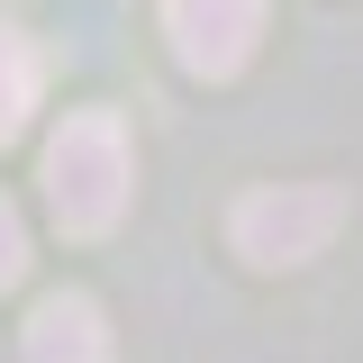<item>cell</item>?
Returning <instances> with one entry per match:
<instances>
[{
    "mask_svg": "<svg viewBox=\"0 0 363 363\" xmlns=\"http://www.w3.org/2000/svg\"><path fill=\"white\" fill-rule=\"evenodd\" d=\"M28 363H109V327L91 291H55L28 318Z\"/></svg>",
    "mask_w": 363,
    "mask_h": 363,
    "instance_id": "cell-4",
    "label": "cell"
},
{
    "mask_svg": "<svg viewBox=\"0 0 363 363\" xmlns=\"http://www.w3.org/2000/svg\"><path fill=\"white\" fill-rule=\"evenodd\" d=\"M37 45L18 37V28H0V145H9V136L28 128V109H37Z\"/></svg>",
    "mask_w": 363,
    "mask_h": 363,
    "instance_id": "cell-5",
    "label": "cell"
},
{
    "mask_svg": "<svg viewBox=\"0 0 363 363\" xmlns=\"http://www.w3.org/2000/svg\"><path fill=\"white\" fill-rule=\"evenodd\" d=\"M336 227H345V191L336 182H272V191H245L236 200L227 236H236V255L255 272H291L309 255H327Z\"/></svg>",
    "mask_w": 363,
    "mask_h": 363,
    "instance_id": "cell-2",
    "label": "cell"
},
{
    "mask_svg": "<svg viewBox=\"0 0 363 363\" xmlns=\"http://www.w3.org/2000/svg\"><path fill=\"white\" fill-rule=\"evenodd\" d=\"M18 272H28V227H18V209H9V200H0V291H9Z\"/></svg>",
    "mask_w": 363,
    "mask_h": 363,
    "instance_id": "cell-6",
    "label": "cell"
},
{
    "mask_svg": "<svg viewBox=\"0 0 363 363\" xmlns=\"http://www.w3.org/2000/svg\"><path fill=\"white\" fill-rule=\"evenodd\" d=\"M164 37H173L182 73L227 82V73H245V55L264 37V0H164Z\"/></svg>",
    "mask_w": 363,
    "mask_h": 363,
    "instance_id": "cell-3",
    "label": "cell"
},
{
    "mask_svg": "<svg viewBox=\"0 0 363 363\" xmlns=\"http://www.w3.org/2000/svg\"><path fill=\"white\" fill-rule=\"evenodd\" d=\"M128 128L109 118V109H82V118H64L55 145H45V209L64 236H109L118 209H128Z\"/></svg>",
    "mask_w": 363,
    "mask_h": 363,
    "instance_id": "cell-1",
    "label": "cell"
}]
</instances>
